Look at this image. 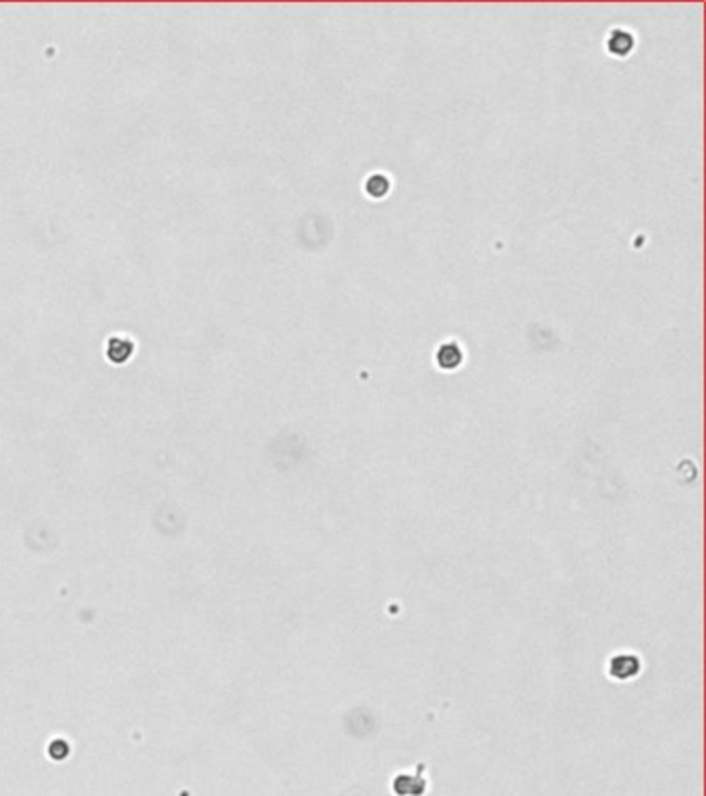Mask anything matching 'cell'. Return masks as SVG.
Wrapping results in <instances>:
<instances>
[{
  "mask_svg": "<svg viewBox=\"0 0 706 796\" xmlns=\"http://www.w3.org/2000/svg\"><path fill=\"white\" fill-rule=\"evenodd\" d=\"M133 350H135L133 340H128V338H124V336H112V338L108 340V345H106V357H108L112 363H119V365H121V363H124V361L131 359Z\"/></svg>",
  "mask_w": 706,
  "mask_h": 796,
  "instance_id": "6da1fadb",
  "label": "cell"
},
{
  "mask_svg": "<svg viewBox=\"0 0 706 796\" xmlns=\"http://www.w3.org/2000/svg\"><path fill=\"white\" fill-rule=\"evenodd\" d=\"M388 189H390V181H388L383 174H373V177H369L367 181L369 195H373V197H383V195L388 193Z\"/></svg>",
  "mask_w": 706,
  "mask_h": 796,
  "instance_id": "277c9868",
  "label": "cell"
},
{
  "mask_svg": "<svg viewBox=\"0 0 706 796\" xmlns=\"http://www.w3.org/2000/svg\"><path fill=\"white\" fill-rule=\"evenodd\" d=\"M607 48H609V52L615 54V57H626L634 48V37H632V33L626 32V30H615L609 35V40H607Z\"/></svg>",
  "mask_w": 706,
  "mask_h": 796,
  "instance_id": "3957f363",
  "label": "cell"
},
{
  "mask_svg": "<svg viewBox=\"0 0 706 796\" xmlns=\"http://www.w3.org/2000/svg\"><path fill=\"white\" fill-rule=\"evenodd\" d=\"M462 349L458 343H445V345H441L439 347V350H437V363H439V367H443V369H456L458 365L462 363Z\"/></svg>",
  "mask_w": 706,
  "mask_h": 796,
  "instance_id": "7a4b0ae2",
  "label": "cell"
}]
</instances>
